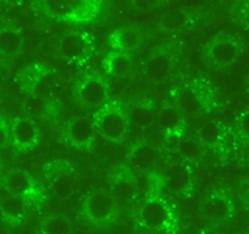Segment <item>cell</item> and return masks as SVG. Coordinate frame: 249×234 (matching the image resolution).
I'll list each match as a JSON object with an SVG mask.
<instances>
[{
  "instance_id": "obj_33",
  "label": "cell",
  "mask_w": 249,
  "mask_h": 234,
  "mask_svg": "<svg viewBox=\"0 0 249 234\" xmlns=\"http://www.w3.org/2000/svg\"><path fill=\"white\" fill-rule=\"evenodd\" d=\"M199 234H221V233H218V231H215V230H202Z\"/></svg>"
},
{
  "instance_id": "obj_22",
  "label": "cell",
  "mask_w": 249,
  "mask_h": 234,
  "mask_svg": "<svg viewBox=\"0 0 249 234\" xmlns=\"http://www.w3.org/2000/svg\"><path fill=\"white\" fill-rule=\"evenodd\" d=\"M221 135H223V131L220 128V125L215 122H207L204 125H201L198 130V137L201 140V144L207 147L216 145L220 142Z\"/></svg>"
},
{
  "instance_id": "obj_7",
  "label": "cell",
  "mask_w": 249,
  "mask_h": 234,
  "mask_svg": "<svg viewBox=\"0 0 249 234\" xmlns=\"http://www.w3.org/2000/svg\"><path fill=\"white\" fill-rule=\"evenodd\" d=\"M95 125L86 116H80L72 119L66 127V136L70 144L76 147H86L92 142Z\"/></svg>"
},
{
  "instance_id": "obj_24",
  "label": "cell",
  "mask_w": 249,
  "mask_h": 234,
  "mask_svg": "<svg viewBox=\"0 0 249 234\" xmlns=\"http://www.w3.org/2000/svg\"><path fill=\"white\" fill-rule=\"evenodd\" d=\"M52 191L58 195V197H69L73 191V179L66 174H61L53 179Z\"/></svg>"
},
{
  "instance_id": "obj_11",
  "label": "cell",
  "mask_w": 249,
  "mask_h": 234,
  "mask_svg": "<svg viewBox=\"0 0 249 234\" xmlns=\"http://www.w3.org/2000/svg\"><path fill=\"white\" fill-rule=\"evenodd\" d=\"M156 150L148 144H137L129 153V164L132 169L145 172L154 166Z\"/></svg>"
},
{
  "instance_id": "obj_18",
  "label": "cell",
  "mask_w": 249,
  "mask_h": 234,
  "mask_svg": "<svg viewBox=\"0 0 249 234\" xmlns=\"http://www.w3.org/2000/svg\"><path fill=\"white\" fill-rule=\"evenodd\" d=\"M22 49V39L18 31L11 28L0 30V53L5 57H13L18 55Z\"/></svg>"
},
{
  "instance_id": "obj_25",
  "label": "cell",
  "mask_w": 249,
  "mask_h": 234,
  "mask_svg": "<svg viewBox=\"0 0 249 234\" xmlns=\"http://www.w3.org/2000/svg\"><path fill=\"white\" fill-rule=\"evenodd\" d=\"M187 16L182 11H173V13H168L165 18L162 19V28H165L167 31H178L181 30L185 23H187Z\"/></svg>"
},
{
  "instance_id": "obj_10",
  "label": "cell",
  "mask_w": 249,
  "mask_h": 234,
  "mask_svg": "<svg viewBox=\"0 0 249 234\" xmlns=\"http://www.w3.org/2000/svg\"><path fill=\"white\" fill-rule=\"evenodd\" d=\"M140 42H142V33L131 27L120 28L111 35V45L120 53L134 50Z\"/></svg>"
},
{
  "instance_id": "obj_20",
  "label": "cell",
  "mask_w": 249,
  "mask_h": 234,
  "mask_svg": "<svg viewBox=\"0 0 249 234\" xmlns=\"http://www.w3.org/2000/svg\"><path fill=\"white\" fill-rule=\"evenodd\" d=\"M81 3L78 2H66V0H52V2H44L45 11L53 18L58 19H67L73 13L78 11Z\"/></svg>"
},
{
  "instance_id": "obj_16",
  "label": "cell",
  "mask_w": 249,
  "mask_h": 234,
  "mask_svg": "<svg viewBox=\"0 0 249 234\" xmlns=\"http://www.w3.org/2000/svg\"><path fill=\"white\" fill-rule=\"evenodd\" d=\"M105 69L114 77H123L131 70V59L126 53H109L105 58Z\"/></svg>"
},
{
  "instance_id": "obj_5",
  "label": "cell",
  "mask_w": 249,
  "mask_h": 234,
  "mask_svg": "<svg viewBox=\"0 0 249 234\" xmlns=\"http://www.w3.org/2000/svg\"><path fill=\"white\" fill-rule=\"evenodd\" d=\"M76 97L86 108H103L107 97V86L100 77H86L76 89Z\"/></svg>"
},
{
  "instance_id": "obj_3",
  "label": "cell",
  "mask_w": 249,
  "mask_h": 234,
  "mask_svg": "<svg viewBox=\"0 0 249 234\" xmlns=\"http://www.w3.org/2000/svg\"><path fill=\"white\" fill-rule=\"evenodd\" d=\"M240 52L238 42L228 36H218L206 47V57L215 67H228L237 59Z\"/></svg>"
},
{
  "instance_id": "obj_14",
  "label": "cell",
  "mask_w": 249,
  "mask_h": 234,
  "mask_svg": "<svg viewBox=\"0 0 249 234\" xmlns=\"http://www.w3.org/2000/svg\"><path fill=\"white\" fill-rule=\"evenodd\" d=\"M31 178L25 174V172H13L6 178H5V189L8 191V194L13 195H19V197H23L31 191Z\"/></svg>"
},
{
  "instance_id": "obj_31",
  "label": "cell",
  "mask_w": 249,
  "mask_h": 234,
  "mask_svg": "<svg viewBox=\"0 0 249 234\" xmlns=\"http://www.w3.org/2000/svg\"><path fill=\"white\" fill-rule=\"evenodd\" d=\"M241 20H243L245 27L249 30V3H246L245 8H243V11H241Z\"/></svg>"
},
{
  "instance_id": "obj_2",
  "label": "cell",
  "mask_w": 249,
  "mask_h": 234,
  "mask_svg": "<svg viewBox=\"0 0 249 234\" xmlns=\"http://www.w3.org/2000/svg\"><path fill=\"white\" fill-rule=\"evenodd\" d=\"M114 209L115 201L112 195L103 191H93L84 197L81 213L86 220H89L90 223H105L112 217Z\"/></svg>"
},
{
  "instance_id": "obj_34",
  "label": "cell",
  "mask_w": 249,
  "mask_h": 234,
  "mask_svg": "<svg viewBox=\"0 0 249 234\" xmlns=\"http://www.w3.org/2000/svg\"><path fill=\"white\" fill-rule=\"evenodd\" d=\"M0 114H2V106H0Z\"/></svg>"
},
{
  "instance_id": "obj_17",
  "label": "cell",
  "mask_w": 249,
  "mask_h": 234,
  "mask_svg": "<svg viewBox=\"0 0 249 234\" xmlns=\"http://www.w3.org/2000/svg\"><path fill=\"white\" fill-rule=\"evenodd\" d=\"M61 55L67 59H78L86 52V41L80 35H69L61 41Z\"/></svg>"
},
{
  "instance_id": "obj_32",
  "label": "cell",
  "mask_w": 249,
  "mask_h": 234,
  "mask_svg": "<svg viewBox=\"0 0 249 234\" xmlns=\"http://www.w3.org/2000/svg\"><path fill=\"white\" fill-rule=\"evenodd\" d=\"M6 140H8V131L5 128V125L3 123H0V147L5 145L6 144Z\"/></svg>"
},
{
  "instance_id": "obj_1",
  "label": "cell",
  "mask_w": 249,
  "mask_h": 234,
  "mask_svg": "<svg viewBox=\"0 0 249 234\" xmlns=\"http://www.w3.org/2000/svg\"><path fill=\"white\" fill-rule=\"evenodd\" d=\"M128 117L115 105H105L100 108L93 119V125L100 136L112 144L120 142L124 133L128 131Z\"/></svg>"
},
{
  "instance_id": "obj_8",
  "label": "cell",
  "mask_w": 249,
  "mask_h": 234,
  "mask_svg": "<svg viewBox=\"0 0 249 234\" xmlns=\"http://www.w3.org/2000/svg\"><path fill=\"white\" fill-rule=\"evenodd\" d=\"M231 213H232L231 201L221 194L209 195L201 205V214L209 222H221L224 218H228Z\"/></svg>"
},
{
  "instance_id": "obj_27",
  "label": "cell",
  "mask_w": 249,
  "mask_h": 234,
  "mask_svg": "<svg viewBox=\"0 0 249 234\" xmlns=\"http://www.w3.org/2000/svg\"><path fill=\"white\" fill-rule=\"evenodd\" d=\"M179 152H181L185 158L192 159L198 155L199 148H198V144L193 142V140H184V142H181V145H179Z\"/></svg>"
},
{
  "instance_id": "obj_28",
  "label": "cell",
  "mask_w": 249,
  "mask_h": 234,
  "mask_svg": "<svg viewBox=\"0 0 249 234\" xmlns=\"http://www.w3.org/2000/svg\"><path fill=\"white\" fill-rule=\"evenodd\" d=\"M238 130H240L241 135L249 139V109L240 114V117H238Z\"/></svg>"
},
{
  "instance_id": "obj_12",
  "label": "cell",
  "mask_w": 249,
  "mask_h": 234,
  "mask_svg": "<svg viewBox=\"0 0 249 234\" xmlns=\"http://www.w3.org/2000/svg\"><path fill=\"white\" fill-rule=\"evenodd\" d=\"M165 183L171 191L184 192L190 183V174L184 164H171L165 170Z\"/></svg>"
},
{
  "instance_id": "obj_26",
  "label": "cell",
  "mask_w": 249,
  "mask_h": 234,
  "mask_svg": "<svg viewBox=\"0 0 249 234\" xmlns=\"http://www.w3.org/2000/svg\"><path fill=\"white\" fill-rule=\"evenodd\" d=\"M131 120L139 127H146L154 120V113L146 106H139L131 113Z\"/></svg>"
},
{
  "instance_id": "obj_4",
  "label": "cell",
  "mask_w": 249,
  "mask_h": 234,
  "mask_svg": "<svg viewBox=\"0 0 249 234\" xmlns=\"http://www.w3.org/2000/svg\"><path fill=\"white\" fill-rule=\"evenodd\" d=\"M139 223L148 230H159L163 228L170 220V209L167 203L158 198L150 197L145 200L137 213Z\"/></svg>"
},
{
  "instance_id": "obj_6",
  "label": "cell",
  "mask_w": 249,
  "mask_h": 234,
  "mask_svg": "<svg viewBox=\"0 0 249 234\" xmlns=\"http://www.w3.org/2000/svg\"><path fill=\"white\" fill-rule=\"evenodd\" d=\"M39 139V131L36 123L27 116H20L14 119L11 125V140L16 148L25 150L33 147Z\"/></svg>"
},
{
  "instance_id": "obj_23",
  "label": "cell",
  "mask_w": 249,
  "mask_h": 234,
  "mask_svg": "<svg viewBox=\"0 0 249 234\" xmlns=\"http://www.w3.org/2000/svg\"><path fill=\"white\" fill-rule=\"evenodd\" d=\"M112 194H114L115 200L128 201L132 198V195H134V184H132L128 178L117 179L112 186Z\"/></svg>"
},
{
  "instance_id": "obj_21",
  "label": "cell",
  "mask_w": 249,
  "mask_h": 234,
  "mask_svg": "<svg viewBox=\"0 0 249 234\" xmlns=\"http://www.w3.org/2000/svg\"><path fill=\"white\" fill-rule=\"evenodd\" d=\"M41 234H72V226L64 215H50L42 222Z\"/></svg>"
},
{
  "instance_id": "obj_15",
  "label": "cell",
  "mask_w": 249,
  "mask_h": 234,
  "mask_svg": "<svg viewBox=\"0 0 249 234\" xmlns=\"http://www.w3.org/2000/svg\"><path fill=\"white\" fill-rule=\"evenodd\" d=\"M176 105H178V111H181L187 116H195L201 111V100L199 97L195 94L190 88H184L178 92L176 96Z\"/></svg>"
},
{
  "instance_id": "obj_13",
  "label": "cell",
  "mask_w": 249,
  "mask_h": 234,
  "mask_svg": "<svg viewBox=\"0 0 249 234\" xmlns=\"http://www.w3.org/2000/svg\"><path fill=\"white\" fill-rule=\"evenodd\" d=\"M23 213H25V200H23V197L8 194L0 200V215L5 220L8 222L19 220L23 215Z\"/></svg>"
},
{
  "instance_id": "obj_29",
  "label": "cell",
  "mask_w": 249,
  "mask_h": 234,
  "mask_svg": "<svg viewBox=\"0 0 249 234\" xmlns=\"http://www.w3.org/2000/svg\"><path fill=\"white\" fill-rule=\"evenodd\" d=\"M28 109H31V111H33L35 114H42L44 109H45V105H44L42 98L37 97V96L30 97V100H28Z\"/></svg>"
},
{
  "instance_id": "obj_35",
  "label": "cell",
  "mask_w": 249,
  "mask_h": 234,
  "mask_svg": "<svg viewBox=\"0 0 249 234\" xmlns=\"http://www.w3.org/2000/svg\"><path fill=\"white\" fill-rule=\"evenodd\" d=\"M0 77H2V74H0Z\"/></svg>"
},
{
  "instance_id": "obj_19",
  "label": "cell",
  "mask_w": 249,
  "mask_h": 234,
  "mask_svg": "<svg viewBox=\"0 0 249 234\" xmlns=\"http://www.w3.org/2000/svg\"><path fill=\"white\" fill-rule=\"evenodd\" d=\"M158 123H159V128L163 133H175L176 130L181 128L182 125V119H181V114L176 108L173 106H165L160 109V113L158 114Z\"/></svg>"
},
{
  "instance_id": "obj_9",
  "label": "cell",
  "mask_w": 249,
  "mask_h": 234,
  "mask_svg": "<svg viewBox=\"0 0 249 234\" xmlns=\"http://www.w3.org/2000/svg\"><path fill=\"white\" fill-rule=\"evenodd\" d=\"M171 70L170 57L163 52H156L150 55L143 62V72L151 80H162Z\"/></svg>"
},
{
  "instance_id": "obj_30",
  "label": "cell",
  "mask_w": 249,
  "mask_h": 234,
  "mask_svg": "<svg viewBox=\"0 0 249 234\" xmlns=\"http://www.w3.org/2000/svg\"><path fill=\"white\" fill-rule=\"evenodd\" d=\"M0 234H11V222L0 218Z\"/></svg>"
}]
</instances>
